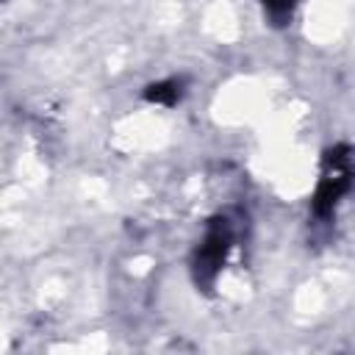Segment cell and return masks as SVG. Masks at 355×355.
I'll list each match as a JSON object with an SVG mask.
<instances>
[{
  "label": "cell",
  "mask_w": 355,
  "mask_h": 355,
  "mask_svg": "<svg viewBox=\"0 0 355 355\" xmlns=\"http://www.w3.org/2000/svg\"><path fill=\"white\" fill-rule=\"evenodd\" d=\"M261 3H263V8L269 11V17H272L275 22H283V19L291 14V8H294L297 0H261Z\"/></svg>",
  "instance_id": "4"
},
{
  "label": "cell",
  "mask_w": 355,
  "mask_h": 355,
  "mask_svg": "<svg viewBox=\"0 0 355 355\" xmlns=\"http://www.w3.org/2000/svg\"><path fill=\"white\" fill-rule=\"evenodd\" d=\"M230 241H233V233H230V225L227 219H214L202 244L197 247L194 252V275H197V283H211L214 275L219 272L227 250H230Z\"/></svg>",
  "instance_id": "1"
},
{
  "label": "cell",
  "mask_w": 355,
  "mask_h": 355,
  "mask_svg": "<svg viewBox=\"0 0 355 355\" xmlns=\"http://www.w3.org/2000/svg\"><path fill=\"white\" fill-rule=\"evenodd\" d=\"M347 189H349L347 172H344V166H341V155H336V158H333V169L322 178V183H319V189H316L313 211H316L319 216H327V214L333 211V205L338 202V197H341Z\"/></svg>",
  "instance_id": "2"
},
{
  "label": "cell",
  "mask_w": 355,
  "mask_h": 355,
  "mask_svg": "<svg viewBox=\"0 0 355 355\" xmlns=\"http://www.w3.org/2000/svg\"><path fill=\"white\" fill-rule=\"evenodd\" d=\"M178 97H180V83L178 80H164V83H155V86L147 89V100H153V103L172 105Z\"/></svg>",
  "instance_id": "3"
}]
</instances>
